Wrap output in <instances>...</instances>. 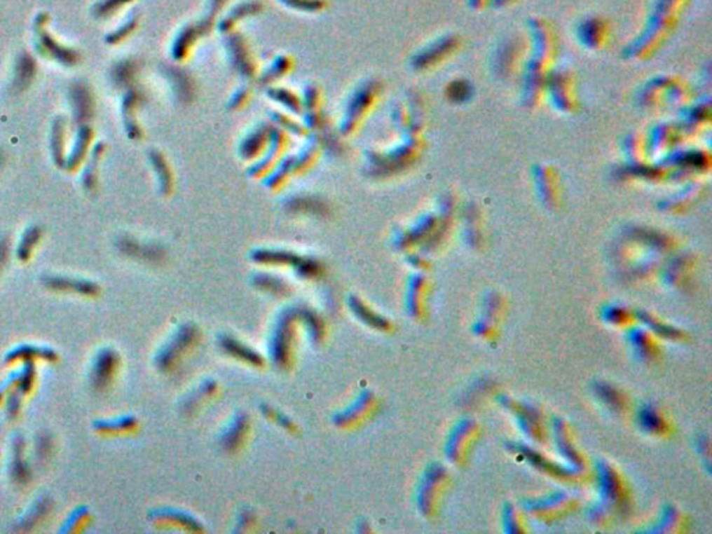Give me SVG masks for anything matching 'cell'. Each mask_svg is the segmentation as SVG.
Wrapping results in <instances>:
<instances>
[{"instance_id":"1","label":"cell","mask_w":712,"mask_h":534,"mask_svg":"<svg viewBox=\"0 0 712 534\" xmlns=\"http://www.w3.org/2000/svg\"><path fill=\"white\" fill-rule=\"evenodd\" d=\"M70 103L73 110V120L76 125H85L95 113V100L92 90L84 83H76L70 88Z\"/></svg>"},{"instance_id":"2","label":"cell","mask_w":712,"mask_h":534,"mask_svg":"<svg viewBox=\"0 0 712 534\" xmlns=\"http://www.w3.org/2000/svg\"><path fill=\"white\" fill-rule=\"evenodd\" d=\"M38 31H39V34H38L39 38H38L36 49H38V52L41 55H43L46 57H50L53 60H57L59 63H62L64 66H69V67L77 64V62L80 60L78 52H76L71 48L62 46L48 32H45L42 29H38Z\"/></svg>"},{"instance_id":"3","label":"cell","mask_w":712,"mask_h":534,"mask_svg":"<svg viewBox=\"0 0 712 534\" xmlns=\"http://www.w3.org/2000/svg\"><path fill=\"white\" fill-rule=\"evenodd\" d=\"M92 138H93V131L89 125L85 124V125L78 127L73 149H71L70 155L66 158V165H64L66 170H69V172L77 170V167L83 163V160L85 159V156L88 153Z\"/></svg>"},{"instance_id":"4","label":"cell","mask_w":712,"mask_h":534,"mask_svg":"<svg viewBox=\"0 0 712 534\" xmlns=\"http://www.w3.org/2000/svg\"><path fill=\"white\" fill-rule=\"evenodd\" d=\"M66 120L63 117H57L53 121L52 125V135H50V153L53 163L59 169H64L66 165Z\"/></svg>"},{"instance_id":"5","label":"cell","mask_w":712,"mask_h":534,"mask_svg":"<svg viewBox=\"0 0 712 534\" xmlns=\"http://www.w3.org/2000/svg\"><path fill=\"white\" fill-rule=\"evenodd\" d=\"M36 74V63L28 53H22L14 69V80H13V88L17 90H24L29 87L32 80Z\"/></svg>"},{"instance_id":"6","label":"cell","mask_w":712,"mask_h":534,"mask_svg":"<svg viewBox=\"0 0 712 534\" xmlns=\"http://www.w3.org/2000/svg\"><path fill=\"white\" fill-rule=\"evenodd\" d=\"M104 152V144L103 142H99L96 144L92 151H90V156H89V162L87 163V167L83 173V185L84 188L92 192L96 189L97 186V166H99V162H100V158Z\"/></svg>"},{"instance_id":"7","label":"cell","mask_w":712,"mask_h":534,"mask_svg":"<svg viewBox=\"0 0 712 534\" xmlns=\"http://www.w3.org/2000/svg\"><path fill=\"white\" fill-rule=\"evenodd\" d=\"M41 228L38 226H32L29 227L24 234H22V238L20 241V245H18V249H17V256L20 261H27L29 259L31 256V252L32 249L35 248V245L38 244L39 238H41Z\"/></svg>"},{"instance_id":"8","label":"cell","mask_w":712,"mask_h":534,"mask_svg":"<svg viewBox=\"0 0 712 534\" xmlns=\"http://www.w3.org/2000/svg\"><path fill=\"white\" fill-rule=\"evenodd\" d=\"M49 284L52 287H57V288H71V289H76V291H83V292H92L95 289V285L92 282L88 281H77V280H66V278H62V277H53L49 280Z\"/></svg>"},{"instance_id":"9","label":"cell","mask_w":712,"mask_h":534,"mask_svg":"<svg viewBox=\"0 0 712 534\" xmlns=\"http://www.w3.org/2000/svg\"><path fill=\"white\" fill-rule=\"evenodd\" d=\"M124 1H127V0H104V1H102V3H99V4L96 6L95 11H96V14H97V15L103 17V15L110 14V13H111L116 7H118V6H120L121 3H124Z\"/></svg>"},{"instance_id":"10","label":"cell","mask_w":712,"mask_h":534,"mask_svg":"<svg viewBox=\"0 0 712 534\" xmlns=\"http://www.w3.org/2000/svg\"><path fill=\"white\" fill-rule=\"evenodd\" d=\"M7 254H8V244L6 240H0V267L3 266V263L6 262Z\"/></svg>"},{"instance_id":"11","label":"cell","mask_w":712,"mask_h":534,"mask_svg":"<svg viewBox=\"0 0 712 534\" xmlns=\"http://www.w3.org/2000/svg\"><path fill=\"white\" fill-rule=\"evenodd\" d=\"M1 165H3V156H1V153H0V166H1Z\"/></svg>"}]
</instances>
